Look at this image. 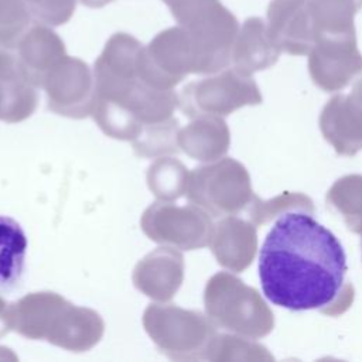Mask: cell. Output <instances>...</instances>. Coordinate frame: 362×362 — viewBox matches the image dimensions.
<instances>
[{"mask_svg": "<svg viewBox=\"0 0 362 362\" xmlns=\"http://www.w3.org/2000/svg\"><path fill=\"white\" fill-rule=\"evenodd\" d=\"M208 361H272L273 355L249 338H239L235 335L218 334L212 341L208 355Z\"/></svg>", "mask_w": 362, "mask_h": 362, "instance_id": "cell-25", "label": "cell"}, {"mask_svg": "<svg viewBox=\"0 0 362 362\" xmlns=\"http://www.w3.org/2000/svg\"><path fill=\"white\" fill-rule=\"evenodd\" d=\"M184 279V259L174 247H158L141 259L133 272L134 286L156 301H168Z\"/></svg>", "mask_w": 362, "mask_h": 362, "instance_id": "cell-13", "label": "cell"}, {"mask_svg": "<svg viewBox=\"0 0 362 362\" xmlns=\"http://www.w3.org/2000/svg\"><path fill=\"white\" fill-rule=\"evenodd\" d=\"M189 202L211 216L238 215L247 211L256 194L246 167L230 158H219L189 173L187 191Z\"/></svg>", "mask_w": 362, "mask_h": 362, "instance_id": "cell-4", "label": "cell"}, {"mask_svg": "<svg viewBox=\"0 0 362 362\" xmlns=\"http://www.w3.org/2000/svg\"><path fill=\"white\" fill-rule=\"evenodd\" d=\"M280 54L281 49L273 42L267 33L266 21L260 17H249L242 27H239L230 62L235 69L252 75L273 66Z\"/></svg>", "mask_w": 362, "mask_h": 362, "instance_id": "cell-17", "label": "cell"}, {"mask_svg": "<svg viewBox=\"0 0 362 362\" xmlns=\"http://www.w3.org/2000/svg\"><path fill=\"white\" fill-rule=\"evenodd\" d=\"M66 57L62 38L45 24H35L17 45V58L27 79L42 88L48 74Z\"/></svg>", "mask_w": 362, "mask_h": 362, "instance_id": "cell-15", "label": "cell"}, {"mask_svg": "<svg viewBox=\"0 0 362 362\" xmlns=\"http://www.w3.org/2000/svg\"><path fill=\"white\" fill-rule=\"evenodd\" d=\"M293 211L314 214L311 198L301 192H283L272 199L263 201L256 195L247 209V214L256 226H262L272 219H277L279 216Z\"/></svg>", "mask_w": 362, "mask_h": 362, "instance_id": "cell-24", "label": "cell"}, {"mask_svg": "<svg viewBox=\"0 0 362 362\" xmlns=\"http://www.w3.org/2000/svg\"><path fill=\"white\" fill-rule=\"evenodd\" d=\"M113 0H81V3L89 8H100Z\"/></svg>", "mask_w": 362, "mask_h": 362, "instance_id": "cell-30", "label": "cell"}, {"mask_svg": "<svg viewBox=\"0 0 362 362\" xmlns=\"http://www.w3.org/2000/svg\"><path fill=\"white\" fill-rule=\"evenodd\" d=\"M31 17L24 0H0V47L17 48L28 30Z\"/></svg>", "mask_w": 362, "mask_h": 362, "instance_id": "cell-26", "label": "cell"}, {"mask_svg": "<svg viewBox=\"0 0 362 362\" xmlns=\"http://www.w3.org/2000/svg\"><path fill=\"white\" fill-rule=\"evenodd\" d=\"M143 325L157 349L174 361L206 359L218 335L208 315L174 304H150Z\"/></svg>", "mask_w": 362, "mask_h": 362, "instance_id": "cell-3", "label": "cell"}, {"mask_svg": "<svg viewBox=\"0 0 362 362\" xmlns=\"http://www.w3.org/2000/svg\"><path fill=\"white\" fill-rule=\"evenodd\" d=\"M31 16L41 24L62 25L74 16L76 0H24Z\"/></svg>", "mask_w": 362, "mask_h": 362, "instance_id": "cell-27", "label": "cell"}, {"mask_svg": "<svg viewBox=\"0 0 362 362\" xmlns=\"http://www.w3.org/2000/svg\"><path fill=\"white\" fill-rule=\"evenodd\" d=\"M167 4L174 20L182 25L211 7L218 0H161Z\"/></svg>", "mask_w": 362, "mask_h": 362, "instance_id": "cell-28", "label": "cell"}, {"mask_svg": "<svg viewBox=\"0 0 362 362\" xmlns=\"http://www.w3.org/2000/svg\"><path fill=\"white\" fill-rule=\"evenodd\" d=\"M35 339L74 352H83L95 346L103 335V320L86 307H78L57 293L44 291L31 315Z\"/></svg>", "mask_w": 362, "mask_h": 362, "instance_id": "cell-5", "label": "cell"}, {"mask_svg": "<svg viewBox=\"0 0 362 362\" xmlns=\"http://www.w3.org/2000/svg\"><path fill=\"white\" fill-rule=\"evenodd\" d=\"M304 211L279 216L259 255L263 294L273 304L291 310H318L335 317L354 301L346 280V256L341 242Z\"/></svg>", "mask_w": 362, "mask_h": 362, "instance_id": "cell-1", "label": "cell"}, {"mask_svg": "<svg viewBox=\"0 0 362 362\" xmlns=\"http://www.w3.org/2000/svg\"><path fill=\"white\" fill-rule=\"evenodd\" d=\"M327 202L344 219L348 229L362 235V175L349 174L337 180L327 192Z\"/></svg>", "mask_w": 362, "mask_h": 362, "instance_id": "cell-21", "label": "cell"}, {"mask_svg": "<svg viewBox=\"0 0 362 362\" xmlns=\"http://www.w3.org/2000/svg\"><path fill=\"white\" fill-rule=\"evenodd\" d=\"M189 173L175 158H157L148 168L147 182L160 201H173L187 191Z\"/></svg>", "mask_w": 362, "mask_h": 362, "instance_id": "cell-22", "label": "cell"}, {"mask_svg": "<svg viewBox=\"0 0 362 362\" xmlns=\"http://www.w3.org/2000/svg\"><path fill=\"white\" fill-rule=\"evenodd\" d=\"M267 33L290 55H307L315 42L308 0H272L267 7Z\"/></svg>", "mask_w": 362, "mask_h": 362, "instance_id": "cell-12", "label": "cell"}, {"mask_svg": "<svg viewBox=\"0 0 362 362\" xmlns=\"http://www.w3.org/2000/svg\"><path fill=\"white\" fill-rule=\"evenodd\" d=\"M362 8V0H308L315 38L321 34L354 33V17Z\"/></svg>", "mask_w": 362, "mask_h": 362, "instance_id": "cell-20", "label": "cell"}, {"mask_svg": "<svg viewBox=\"0 0 362 362\" xmlns=\"http://www.w3.org/2000/svg\"><path fill=\"white\" fill-rule=\"evenodd\" d=\"M140 225L151 240L182 250L208 246L215 226L211 215L198 205H175L171 201L151 204L143 212Z\"/></svg>", "mask_w": 362, "mask_h": 362, "instance_id": "cell-7", "label": "cell"}, {"mask_svg": "<svg viewBox=\"0 0 362 362\" xmlns=\"http://www.w3.org/2000/svg\"><path fill=\"white\" fill-rule=\"evenodd\" d=\"M178 120L171 117L165 122L143 127L137 139L133 140L134 151L141 157H157L178 153Z\"/></svg>", "mask_w": 362, "mask_h": 362, "instance_id": "cell-23", "label": "cell"}, {"mask_svg": "<svg viewBox=\"0 0 362 362\" xmlns=\"http://www.w3.org/2000/svg\"><path fill=\"white\" fill-rule=\"evenodd\" d=\"M307 55L310 76L325 92L341 90L362 76V54L355 31L321 34Z\"/></svg>", "mask_w": 362, "mask_h": 362, "instance_id": "cell-9", "label": "cell"}, {"mask_svg": "<svg viewBox=\"0 0 362 362\" xmlns=\"http://www.w3.org/2000/svg\"><path fill=\"white\" fill-rule=\"evenodd\" d=\"M38 95L27 79L17 55L0 47V119L16 123L35 110Z\"/></svg>", "mask_w": 362, "mask_h": 362, "instance_id": "cell-16", "label": "cell"}, {"mask_svg": "<svg viewBox=\"0 0 362 362\" xmlns=\"http://www.w3.org/2000/svg\"><path fill=\"white\" fill-rule=\"evenodd\" d=\"M208 318L219 328L257 339L269 335L274 317L259 291L232 273L214 274L204 291Z\"/></svg>", "mask_w": 362, "mask_h": 362, "instance_id": "cell-2", "label": "cell"}, {"mask_svg": "<svg viewBox=\"0 0 362 362\" xmlns=\"http://www.w3.org/2000/svg\"><path fill=\"white\" fill-rule=\"evenodd\" d=\"M324 139L341 156H355L362 150V79L348 93L334 95L320 115Z\"/></svg>", "mask_w": 362, "mask_h": 362, "instance_id": "cell-11", "label": "cell"}, {"mask_svg": "<svg viewBox=\"0 0 362 362\" xmlns=\"http://www.w3.org/2000/svg\"><path fill=\"white\" fill-rule=\"evenodd\" d=\"M209 246L222 267L236 273L243 272L256 255V225L236 215H228L214 226Z\"/></svg>", "mask_w": 362, "mask_h": 362, "instance_id": "cell-14", "label": "cell"}, {"mask_svg": "<svg viewBox=\"0 0 362 362\" xmlns=\"http://www.w3.org/2000/svg\"><path fill=\"white\" fill-rule=\"evenodd\" d=\"M182 27L194 55V74H216L230 64L239 23L222 3H214Z\"/></svg>", "mask_w": 362, "mask_h": 362, "instance_id": "cell-8", "label": "cell"}, {"mask_svg": "<svg viewBox=\"0 0 362 362\" xmlns=\"http://www.w3.org/2000/svg\"><path fill=\"white\" fill-rule=\"evenodd\" d=\"M230 143L229 129L221 116L202 115L178 132V146L189 157L211 163L222 158Z\"/></svg>", "mask_w": 362, "mask_h": 362, "instance_id": "cell-18", "label": "cell"}, {"mask_svg": "<svg viewBox=\"0 0 362 362\" xmlns=\"http://www.w3.org/2000/svg\"><path fill=\"white\" fill-rule=\"evenodd\" d=\"M27 236L21 225L10 216L0 215V290L18 286L25 263Z\"/></svg>", "mask_w": 362, "mask_h": 362, "instance_id": "cell-19", "label": "cell"}, {"mask_svg": "<svg viewBox=\"0 0 362 362\" xmlns=\"http://www.w3.org/2000/svg\"><path fill=\"white\" fill-rule=\"evenodd\" d=\"M48 107L58 115L82 119L92 115L95 79L86 62L65 57L45 78Z\"/></svg>", "mask_w": 362, "mask_h": 362, "instance_id": "cell-10", "label": "cell"}, {"mask_svg": "<svg viewBox=\"0 0 362 362\" xmlns=\"http://www.w3.org/2000/svg\"><path fill=\"white\" fill-rule=\"evenodd\" d=\"M180 107L188 117L226 116L243 106L262 103V93L252 75L232 68L195 81L182 88Z\"/></svg>", "mask_w": 362, "mask_h": 362, "instance_id": "cell-6", "label": "cell"}, {"mask_svg": "<svg viewBox=\"0 0 362 362\" xmlns=\"http://www.w3.org/2000/svg\"><path fill=\"white\" fill-rule=\"evenodd\" d=\"M13 329L11 324V304L0 296V338Z\"/></svg>", "mask_w": 362, "mask_h": 362, "instance_id": "cell-29", "label": "cell"}]
</instances>
